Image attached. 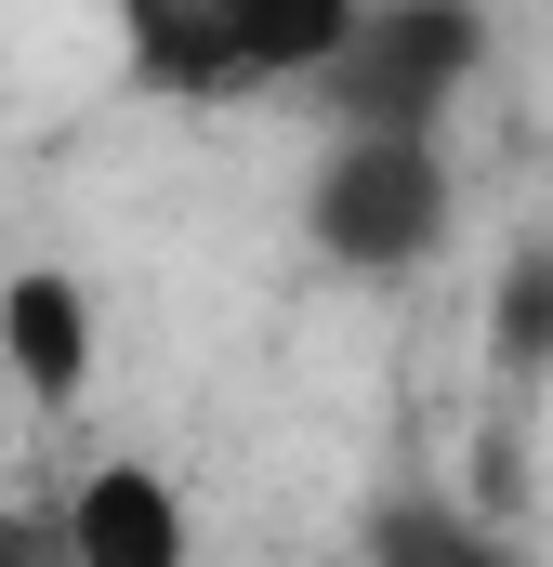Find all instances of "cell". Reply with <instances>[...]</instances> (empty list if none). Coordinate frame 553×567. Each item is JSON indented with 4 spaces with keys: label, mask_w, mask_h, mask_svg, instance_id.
Returning a JSON list of instances; mask_svg holds the SVG:
<instances>
[{
    "label": "cell",
    "mask_w": 553,
    "mask_h": 567,
    "mask_svg": "<svg viewBox=\"0 0 553 567\" xmlns=\"http://www.w3.org/2000/svg\"><path fill=\"white\" fill-rule=\"evenodd\" d=\"M225 27H238V66H251V80L330 66V53L356 40V13H343V0H225Z\"/></svg>",
    "instance_id": "cell-6"
},
{
    "label": "cell",
    "mask_w": 553,
    "mask_h": 567,
    "mask_svg": "<svg viewBox=\"0 0 553 567\" xmlns=\"http://www.w3.org/2000/svg\"><path fill=\"white\" fill-rule=\"evenodd\" d=\"M474 53H488L474 13H383V27H356L330 53V106H343V133H435L448 80Z\"/></svg>",
    "instance_id": "cell-2"
},
{
    "label": "cell",
    "mask_w": 553,
    "mask_h": 567,
    "mask_svg": "<svg viewBox=\"0 0 553 567\" xmlns=\"http://www.w3.org/2000/svg\"><path fill=\"white\" fill-rule=\"evenodd\" d=\"M501 357L553 370V251H514V278H501Z\"/></svg>",
    "instance_id": "cell-8"
},
{
    "label": "cell",
    "mask_w": 553,
    "mask_h": 567,
    "mask_svg": "<svg viewBox=\"0 0 553 567\" xmlns=\"http://www.w3.org/2000/svg\"><path fill=\"white\" fill-rule=\"evenodd\" d=\"M0 567H66V515H0Z\"/></svg>",
    "instance_id": "cell-9"
},
{
    "label": "cell",
    "mask_w": 553,
    "mask_h": 567,
    "mask_svg": "<svg viewBox=\"0 0 553 567\" xmlns=\"http://www.w3.org/2000/svg\"><path fill=\"white\" fill-rule=\"evenodd\" d=\"M133 66L158 93H251L225 0H133Z\"/></svg>",
    "instance_id": "cell-5"
},
{
    "label": "cell",
    "mask_w": 553,
    "mask_h": 567,
    "mask_svg": "<svg viewBox=\"0 0 553 567\" xmlns=\"http://www.w3.org/2000/svg\"><path fill=\"white\" fill-rule=\"evenodd\" d=\"M448 238V172H435V133H343L330 172H316V251L330 265H421Z\"/></svg>",
    "instance_id": "cell-1"
},
{
    "label": "cell",
    "mask_w": 553,
    "mask_h": 567,
    "mask_svg": "<svg viewBox=\"0 0 553 567\" xmlns=\"http://www.w3.org/2000/svg\"><path fill=\"white\" fill-rule=\"evenodd\" d=\"M369 555H383V567H514L501 528H461V515H383Z\"/></svg>",
    "instance_id": "cell-7"
},
{
    "label": "cell",
    "mask_w": 553,
    "mask_h": 567,
    "mask_svg": "<svg viewBox=\"0 0 553 567\" xmlns=\"http://www.w3.org/2000/svg\"><path fill=\"white\" fill-rule=\"evenodd\" d=\"M53 515H66V567H185V502H171L145 462L80 475Z\"/></svg>",
    "instance_id": "cell-3"
},
{
    "label": "cell",
    "mask_w": 553,
    "mask_h": 567,
    "mask_svg": "<svg viewBox=\"0 0 553 567\" xmlns=\"http://www.w3.org/2000/svg\"><path fill=\"white\" fill-rule=\"evenodd\" d=\"M0 357H13V383L40 410H66L93 383V303H80V278H13L0 290Z\"/></svg>",
    "instance_id": "cell-4"
}]
</instances>
